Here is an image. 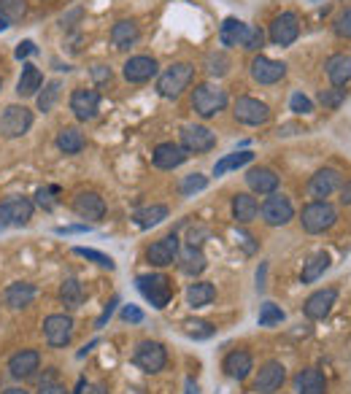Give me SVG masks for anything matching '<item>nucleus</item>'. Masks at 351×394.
I'll return each instance as SVG.
<instances>
[{
	"label": "nucleus",
	"mask_w": 351,
	"mask_h": 394,
	"mask_svg": "<svg viewBox=\"0 0 351 394\" xmlns=\"http://www.w3.org/2000/svg\"><path fill=\"white\" fill-rule=\"evenodd\" d=\"M335 222H338V211H335V206L327 203V200H311L308 206L300 211V227H303L308 235H322V232H327Z\"/></svg>",
	"instance_id": "nucleus-1"
},
{
	"label": "nucleus",
	"mask_w": 351,
	"mask_h": 394,
	"mask_svg": "<svg viewBox=\"0 0 351 394\" xmlns=\"http://www.w3.org/2000/svg\"><path fill=\"white\" fill-rule=\"evenodd\" d=\"M194 79V65L190 63H173L171 68H165L157 79V92L168 100L181 98V92L192 84Z\"/></svg>",
	"instance_id": "nucleus-2"
},
{
	"label": "nucleus",
	"mask_w": 351,
	"mask_h": 394,
	"mask_svg": "<svg viewBox=\"0 0 351 394\" xmlns=\"http://www.w3.org/2000/svg\"><path fill=\"white\" fill-rule=\"evenodd\" d=\"M192 108L197 117L211 119L227 108V92L216 84H197L192 89Z\"/></svg>",
	"instance_id": "nucleus-3"
},
{
	"label": "nucleus",
	"mask_w": 351,
	"mask_h": 394,
	"mask_svg": "<svg viewBox=\"0 0 351 394\" xmlns=\"http://www.w3.org/2000/svg\"><path fill=\"white\" fill-rule=\"evenodd\" d=\"M135 287L138 291L152 303V308H168L171 297H173V287H171V278L162 273H146L135 278Z\"/></svg>",
	"instance_id": "nucleus-4"
},
{
	"label": "nucleus",
	"mask_w": 351,
	"mask_h": 394,
	"mask_svg": "<svg viewBox=\"0 0 351 394\" xmlns=\"http://www.w3.org/2000/svg\"><path fill=\"white\" fill-rule=\"evenodd\" d=\"M30 127H33V111L27 105H6V111L0 117V136L14 140V138L27 136Z\"/></svg>",
	"instance_id": "nucleus-5"
},
{
	"label": "nucleus",
	"mask_w": 351,
	"mask_h": 394,
	"mask_svg": "<svg viewBox=\"0 0 351 394\" xmlns=\"http://www.w3.org/2000/svg\"><path fill=\"white\" fill-rule=\"evenodd\" d=\"M260 214H263V222L267 227H284V224H289L295 219V206H292V200L286 195L273 192V195L265 197V203L260 206Z\"/></svg>",
	"instance_id": "nucleus-6"
},
{
	"label": "nucleus",
	"mask_w": 351,
	"mask_h": 394,
	"mask_svg": "<svg viewBox=\"0 0 351 394\" xmlns=\"http://www.w3.org/2000/svg\"><path fill=\"white\" fill-rule=\"evenodd\" d=\"M133 362H135V367H140L143 373H159V370H165V365H168V351H165L162 343L143 341L135 346Z\"/></svg>",
	"instance_id": "nucleus-7"
},
{
	"label": "nucleus",
	"mask_w": 351,
	"mask_h": 394,
	"mask_svg": "<svg viewBox=\"0 0 351 394\" xmlns=\"http://www.w3.org/2000/svg\"><path fill=\"white\" fill-rule=\"evenodd\" d=\"M216 146V133L206 124H184L181 127V149L187 155H206Z\"/></svg>",
	"instance_id": "nucleus-8"
},
{
	"label": "nucleus",
	"mask_w": 351,
	"mask_h": 394,
	"mask_svg": "<svg viewBox=\"0 0 351 394\" xmlns=\"http://www.w3.org/2000/svg\"><path fill=\"white\" fill-rule=\"evenodd\" d=\"M30 219H33V200L30 197H8L0 203V230L25 227Z\"/></svg>",
	"instance_id": "nucleus-9"
},
{
	"label": "nucleus",
	"mask_w": 351,
	"mask_h": 394,
	"mask_svg": "<svg viewBox=\"0 0 351 394\" xmlns=\"http://www.w3.org/2000/svg\"><path fill=\"white\" fill-rule=\"evenodd\" d=\"M343 187V173L335 171V168H322V171H316L311 176V181H308V197H314V200H327V197H333L338 189Z\"/></svg>",
	"instance_id": "nucleus-10"
},
{
	"label": "nucleus",
	"mask_w": 351,
	"mask_h": 394,
	"mask_svg": "<svg viewBox=\"0 0 351 394\" xmlns=\"http://www.w3.org/2000/svg\"><path fill=\"white\" fill-rule=\"evenodd\" d=\"M232 117L235 122H241V124H249V127H260L265 122L270 119V108L263 103V100H257V98H238L235 103H232Z\"/></svg>",
	"instance_id": "nucleus-11"
},
{
	"label": "nucleus",
	"mask_w": 351,
	"mask_h": 394,
	"mask_svg": "<svg viewBox=\"0 0 351 394\" xmlns=\"http://www.w3.org/2000/svg\"><path fill=\"white\" fill-rule=\"evenodd\" d=\"M300 35V19L292 11H281L279 17H273L270 22V30L267 38L276 44V46H292Z\"/></svg>",
	"instance_id": "nucleus-12"
},
{
	"label": "nucleus",
	"mask_w": 351,
	"mask_h": 394,
	"mask_svg": "<svg viewBox=\"0 0 351 394\" xmlns=\"http://www.w3.org/2000/svg\"><path fill=\"white\" fill-rule=\"evenodd\" d=\"M44 338L52 348H65L73 338V319L68 313H52L44 319Z\"/></svg>",
	"instance_id": "nucleus-13"
},
{
	"label": "nucleus",
	"mask_w": 351,
	"mask_h": 394,
	"mask_svg": "<svg viewBox=\"0 0 351 394\" xmlns=\"http://www.w3.org/2000/svg\"><path fill=\"white\" fill-rule=\"evenodd\" d=\"M70 111L79 122H89L98 117L100 111V92L98 89H87V86H79L70 92Z\"/></svg>",
	"instance_id": "nucleus-14"
},
{
	"label": "nucleus",
	"mask_w": 351,
	"mask_h": 394,
	"mask_svg": "<svg viewBox=\"0 0 351 394\" xmlns=\"http://www.w3.org/2000/svg\"><path fill=\"white\" fill-rule=\"evenodd\" d=\"M178 251H181V240L176 232L165 235V238L154 240L149 249H146V262L154 265V268H168L178 259Z\"/></svg>",
	"instance_id": "nucleus-15"
},
{
	"label": "nucleus",
	"mask_w": 351,
	"mask_h": 394,
	"mask_svg": "<svg viewBox=\"0 0 351 394\" xmlns=\"http://www.w3.org/2000/svg\"><path fill=\"white\" fill-rule=\"evenodd\" d=\"M157 73H159L157 60H154V57H149V54L130 57V60L122 65V76L130 81V84H146V81H152Z\"/></svg>",
	"instance_id": "nucleus-16"
},
{
	"label": "nucleus",
	"mask_w": 351,
	"mask_h": 394,
	"mask_svg": "<svg viewBox=\"0 0 351 394\" xmlns=\"http://www.w3.org/2000/svg\"><path fill=\"white\" fill-rule=\"evenodd\" d=\"M286 381V367L281 362L270 360L260 367V373L254 378V392L257 394H276Z\"/></svg>",
	"instance_id": "nucleus-17"
},
{
	"label": "nucleus",
	"mask_w": 351,
	"mask_h": 394,
	"mask_svg": "<svg viewBox=\"0 0 351 394\" xmlns=\"http://www.w3.org/2000/svg\"><path fill=\"white\" fill-rule=\"evenodd\" d=\"M187 159H190L187 149H181V143H173V140L157 143L154 152H152V162H154V168H159V171H176Z\"/></svg>",
	"instance_id": "nucleus-18"
},
{
	"label": "nucleus",
	"mask_w": 351,
	"mask_h": 394,
	"mask_svg": "<svg viewBox=\"0 0 351 394\" xmlns=\"http://www.w3.org/2000/svg\"><path fill=\"white\" fill-rule=\"evenodd\" d=\"M335 300H338V289L335 287H327V289H316L305 303H303V313L311 319V322H322L330 316Z\"/></svg>",
	"instance_id": "nucleus-19"
},
{
	"label": "nucleus",
	"mask_w": 351,
	"mask_h": 394,
	"mask_svg": "<svg viewBox=\"0 0 351 394\" xmlns=\"http://www.w3.org/2000/svg\"><path fill=\"white\" fill-rule=\"evenodd\" d=\"M284 76H286V65L281 60H270L265 54H257L251 60V79L257 84H279Z\"/></svg>",
	"instance_id": "nucleus-20"
},
{
	"label": "nucleus",
	"mask_w": 351,
	"mask_h": 394,
	"mask_svg": "<svg viewBox=\"0 0 351 394\" xmlns=\"http://www.w3.org/2000/svg\"><path fill=\"white\" fill-rule=\"evenodd\" d=\"M73 214L87 222H100L105 216V200L98 192H79L73 197Z\"/></svg>",
	"instance_id": "nucleus-21"
},
{
	"label": "nucleus",
	"mask_w": 351,
	"mask_h": 394,
	"mask_svg": "<svg viewBox=\"0 0 351 394\" xmlns=\"http://www.w3.org/2000/svg\"><path fill=\"white\" fill-rule=\"evenodd\" d=\"M38 367H41V354L35 348H22V351H17L8 360V373H11V378H17V381L33 378L38 373Z\"/></svg>",
	"instance_id": "nucleus-22"
},
{
	"label": "nucleus",
	"mask_w": 351,
	"mask_h": 394,
	"mask_svg": "<svg viewBox=\"0 0 351 394\" xmlns=\"http://www.w3.org/2000/svg\"><path fill=\"white\" fill-rule=\"evenodd\" d=\"M178 270L184 275H190V278H194V275H200L206 268H208V259H206V254H203V249L200 246H184L181 251H178Z\"/></svg>",
	"instance_id": "nucleus-23"
},
{
	"label": "nucleus",
	"mask_w": 351,
	"mask_h": 394,
	"mask_svg": "<svg viewBox=\"0 0 351 394\" xmlns=\"http://www.w3.org/2000/svg\"><path fill=\"white\" fill-rule=\"evenodd\" d=\"M222 370L227 373V378L232 381H244L249 378V373L254 370V360H251V354L244 351V348H235V351H230L225 362H222Z\"/></svg>",
	"instance_id": "nucleus-24"
},
{
	"label": "nucleus",
	"mask_w": 351,
	"mask_h": 394,
	"mask_svg": "<svg viewBox=\"0 0 351 394\" xmlns=\"http://www.w3.org/2000/svg\"><path fill=\"white\" fill-rule=\"evenodd\" d=\"M246 184H249L251 192H257V195H273L279 189V176H276V171H270V168H251V171L246 173Z\"/></svg>",
	"instance_id": "nucleus-25"
},
{
	"label": "nucleus",
	"mask_w": 351,
	"mask_h": 394,
	"mask_svg": "<svg viewBox=\"0 0 351 394\" xmlns=\"http://www.w3.org/2000/svg\"><path fill=\"white\" fill-rule=\"evenodd\" d=\"M324 73L333 86H346L351 81V57L349 54H333L324 63Z\"/></svg>",
	"instance_id": "nucleus-26"
},
{
	"label": "nucleus",
	"mask_w": 351,
	"mask_h": 394,
	"mask_svg": "<svg viewBox=\"0 0 351 394\" xmlns=\"http://www.w3.org/2000/svg\"><path fill=\"white\" fill-rule=\"evenodd\" d=\"M140 38V30L138 25L133 22V19H119L114 27H111V44L117 46V49H130V46H135Z\"/></svg>",
	"instance_id": "nucleus-27"
},
{
	"label": "nucleus",
	"mask_w": 351,
	"mask_h": 394,
	"mask_svg": "<svg viewBox=\"0 0 351 394\" xmlns=\"http://www.w3.org/2000/svg\"><path fill=\"white\" fill-rule=\"evenodd\" d=\"M35 294H38L35 284H30V281H14V284L6 289V306L14 310L27 308L35 300Z\"/></svg>",
	"instance_id": "nucleus-28"
},
{
	"label": "nucleus",
	"mask_w": 351,
	"mask_h": 394,
	"mask_svg": "<svg viewBox=\"0 0 351 394\" xmlns=\"http://www.w3.org/2000/svg\"><path fill=\"white\" fill-rule=\"evenodd\" d=\"M260 216V203L249 192H241L232 197V219L238 224H251Z\"/></svg>",
	"instance_id": "nucleus-29"
},
{
	"label": "nucleus",
	"mask_w": 351,
	"mask_h": 394,
	"mask_svg": "<svg viewBox=\"0 0 351 394\" xmlns=\"http://www.w3.org/2000/svg\"><path fill=\"white\" fill-rule=\"evenodd\" d=\"M41 86H44V73H41V68L33 65V63H25L22 65V76H19L17 81V95L19 98H33V95H38Z\"/></svg>",
	"instance_id": "nucleus-30"
},
{
	"label": "nucleus",
	"mask_w": 351,
	"mask_h": 394,
	"mask_svg": "<svg viewBox=\"0 0 351 394\" xmlns=\"http://www.w3.org/2000/svg\"><path fill=\"white\" fill-rule=\"evenodd\" d=\"M295 386H298V394H327V378L316 367H305L295 378Z\"/></svg>",
	"instance_id": "nucleus-31"
},
{
	"label": "nucleus",
	"mask_w": 351,
	"mask_h": 394,
	"mask_svg": "<svg viewBox=\"0 0 351 394\" xmlns=\"http://www.w3.org/2000/svg\"><path fill=\"white\" fill-rule=\"evenodd\" d=\"M246 30H249V25L241 22V19L235 17H227L222 25H219V41H222V46H241L246 38Z\"/></svg>",
	"instance_id": "nucleus-32"
},
{
	"label": "nucleus",
	"mask_w": 351,
	"mask_h": 394,
	"mask_svg": "<svg viewBox=\"0 0 351 394\" xmlns=\"http://www.w3.org/2000/svg\"><path fill=\"white\" fill-rule=\"evenodd\" d=\"M84 146H87V138L79 127H62L57 133V149L62 155H79V152H84Z\"/></svg>",
	"instance_id": "nucleus-33"
},
{
	"label": "nucleus",
	"mask_w": 351,
	"mask_h": 394,
	"mask_svg": "<svg viewBox=\"0 0 351 394\" xmlns=\"http://www.w3.org/2000/svg\"><path fill=\"white\" fill-rule=\"evenodd\" d=\"M213 297H216V287L211 281H194L187 287V306L190 308H206L213 303Z\"/></svg>",
	"instance_id": "nucleus-34"
},
{
	"label": "nucleus",
	"mask_w": 351,
	"mask_h": 394,
	"mask_svg": "<svg viewBox=\"0 0 351 394\" xmlns=\"http://www.w3.org/2000/svg\"><path fill=\"white\" fill-rule=\"evenodd\" d=\"M330 254L327 251H316L314 257L308 259L305 265H303V273H300V281L303 284H314V281H319L322 275L327 273V268H330Z\"/></svg>",
	"instance_id": "nucleus-35"
},
{
	"label": "nucleus",
	"mask_w": 351,
	"mask_h": 394,
	"mask_svg": "<svg viewBox=\"0 0 351 394\" xmlns=\"http://www.w3.org/2000/svg\"><path fill=\"white\" fill-rule=\"evenodd\" d=\"M84 297H87V291H84V284L79 278H65L60 284V300H62L65 308H81Z\"/></svg>",
	"instance_id": "nucleus-36"
},
{
	"label": "nucleus",
	"mask_w": 351,
	"mask_h": 394,
	"mask_svg": "<svg viewBox=\"0 0 351 394\" xmlns=\"http://www.w3.org/2000/svg\"><path fill=\"white\" fill-rule=\"evenodd\" d=\"M135 224H138L140 230H152V227H157L168 219V206H162V203H154V206H146V208H138L135 211Z\"/></svg>",
	"instance_id": "nucleus-37"
},
{
	"label": "nucleus",
	"mask_w": 351,
	"mask_h": 394,
	"mask_svg": "<svg viewBox=\"0 0 351 394\" xmlns=\"http://www.w3.org/2000/svg\"><path fill=\"white\" fill-rule=\"evenodd\" d=\"M254 159V152H232V155L222 157L216 165H213V176L219 178V176H225L227 171H235V168H244Z\"/></svg>",
	"instance_id": "nucleus-38"
},
{
	"label": "nucleus",
	"mask_w": 351,
	"mask_h": 394,
	"mask_svg": "<svg viewBox=\"0 0 351 394\" xmlns=\"http://www.w3.org/2000/svg\"><path fill=\"white\" fill-rule=\"evenodd\" d=\"M181 327H184V335L192 338V341H208V338H213V332H216V327L211 324V322H206V319H184Z\"/></svg>",
	"instance_id": "nucleus-39"
},
{
	"label": "nucleus",
	"mask_w": 351,
	"mask_h": 394,
	"mask_svg": "<svg viewBox=\"0 0 351 394\" xmlns=\"http://www.w3.org/2000/svg\"><path fill=\"white\" fill-rule=\"evenodd\" d=\"M230 70V57L225 52H208L206 54V73H208L211 79H222V76H227Z\"/></svg>",
	"instance_id": "nucleus-40"
},
{
	"label": "nucleus",
	"mask_w": 351,
	"mask_h": 394,
	"mask_svg": "<svg viewBox=\"0 0 351 394\" xmlns=\"http://www.w3.org/2000/svg\"><path fill=\"white\" fill-rule=\"evenodd\" d=\"M60 92H62V84L57 79H52L49 84L44 86V92H38V111L49 114L54 105H57V100H60Z\"/></svg>",
	"instance_id": "nucleus-41"
},
{
	"label": "nucleus",
	"mask_w": 351,
	"mask_h": 394,
	"mask_svg": "<svg viewBox=\"0 0 351 394\" xmlns=\"http://www.w3.org/2000/svg\"><path fill=\"white\" fill-rule=\"evenodd\" d=\"M203 189H208V176H203V173H192V176H184V178H181V184H178V195H181V197H192V195L203 192Z\"/></svg>",
	"instance_id": "nucleus-42"
},
{
	"label": "nucleus",
	"mask_w": 351,
	"mask_h": 394,
	"mask_svg": "<svg viewBox=\"0 0 351 394\" xmlns=\"http://www.w3.org/2000/svg\"><path fill=\"white\" fill-rule=\"evenodd\" d=\"M27 14V3L25 0H0V17L8 25H14Z\"/></svg>",
	"instance_id": "nucleus-43"
},
{
	"label": "nucleus",
	"mask_w": 351,
	"mask_h": 394,
	"mask_svg": "<svg viewBox=\"0 0 351 394\" xmlns=\"http://www.w3.org/2000/svg\"><path fill=\"white\" fill-rule=\"evenodd\" d=\"M286 316H284V310L276 306V303H263V308H260V316H257V324L260 327H276V324H281Z\"/></svg>",
	"instance_id": "nucleus-44"
},
{
	"label": "nucleus",
	"mask_w": 351,
	"mask_h": 394,
	"mask_svg": "<svg viewBox=\"0 0 351 394\" xmlns=\"http://www.w3.org/2000/svg\"><path fill=\"white\" fill-rule=\"evenodd\" d=\"M346 98H349V89H343V86H333V89H322L319 92V103L324 108H338Z\"/></svg>",
	"instance_id": "nucleus-45"
},
{
	"label": "nucleus",
	"mask_w": 351,
	"mask_h": 394,
	"mask_svg": "<svg viewBox=\"0 0 351 394\" xmlns=\"http://www.w3.org/2000/svg\"><path fill=\"white\" fill-rule=\"evenodd\" d=\"M73 254H79V257H84V259H92L95 265H100V268H108V270H114V268H117V262L108 257V254H103V251H95V249H84V246H76V249H73Z\"/></svg>",
	"instance_id": "nucleus-46"
},
{
	"label": "nucleus",
	"mask_w": 351,
	"mask_h": 394,
	"mask_svg": "<svg viewBox=\"0 0 351 394\" xmlns=\"http://www.w3.org/2000/svg\"><path fill=\"white\" fill-rule=\"evenodd\" d=\"M265 44V33L260 27H254V25H249V30H246V38H244V46L246 52H260Z\"/></svg>",
	"instance_id": "nucleus-47"
},
{
	"label": "nucleus",
	"mask_w": 351,
	"mask_h": 394,
	"mask_svg": "<svg viewBox=\"0 0 351 394\" xmlns=\"http://www.w3.org/2000/svg\"><path fill=\"white\" fill-rule=\"evenodd\" d=\"M57 195H60V187H41L35 192V203L49 211V208L57 206Z\"/></svg>",
	"instance_id": "nucleus-48"
},
{
	"label": "nucleus",
	"mask_w": 351,
	"mask_h": 394,
	"mask_svg": "<svg viewBox=\"0 0 351 394\" xmlns=\"http://www.w3.org/2000/svg\"><path fill=\"white\" fill-rule=\"evenodd\" d=\"M289 108H292L295 114H311V111H314V103H311V98H305L303 92H295V95L289 98Z\"/></svg>",
	"instance_id": "nucleus-49"
},
{
	"label": "nucleus",
	"mask_w": 351,
	"mask_h": 394,
	"mask_svg": "<svg viewBox=\"0 0 351 394\" xmlns=\"http://www.w3.org/2000/svg\"><path fill=\"white\" fill-rule=\"evenodd\" d=\"M333 30L338 38H351V8H346L340 17L335 19Z\"/></svg>",
	"instance_id": "nucleus-50"
},
{
	"label": "nucleus",
	"mask_w": 351,
	"mask_h": 394,
	"mask_svg": "<svg viewBox=\"0 0 351 394\" xmlns=\"http://www.w3.org/2000/svg\"><path fill=\"white\" fill-rule=\"evenodd\" d=\"M119 306V297H111V303H105V308H103V313L98 316V322H95V329H103L105 327V322L114 316V308Z\"/></svg>",
	"instance_id": "nucleus-51"
},
{
	"label": "nucleus",
	"mask_w": 351,
	"mask_h": 394,
	"mask_svg": "<svg viewBox=\"0 0 351 394\" xmlns=\"http://www.w3.org/2000/svg\"><path fill=\"white\" fill-rule=\"evenodd\" d=\"M122 322H133V324H140V322H143V310L135 308V306H124V308H122Z\"/></svg>",
	"instance_id": "nucleus-52"
},
{
	"label": "nucleus",
	"mask_w": 351,
	"mask_h": 394,
	"mask_svg": "<svg viewBox=\"0 0 351 394\" xmlns=\"http://www.w3.org/2000/svg\"><path fill=\"white\" fill-rule=\"evenodd\" d=\"M38 394H68V389H65L60 381H52V383H41V386H38Z\"/></svg>",
	"instance_id": "nucleus-53"
},
{
	"label": "nucleus",
	"mask_w": 351,
	"mask_h": 394,
	"mask_svg": "<svg viewBox=\"0 0 351 394\" xmlns=\"http://www.w3.org/2000/svg\"><path fill=\"white\" fill-rule=\"evenodd\" d=\"M35 52H38V49H35L33 41H22V44L17 46V52H14V57H17V60H27V57Z\"/></svg>",
	"instance_id": "nucleus-54"
},
{
	"label": "nucleus",
	"mask_w": 351,
	"mask_h": 394,
	"mask_svg": "<svg viewBox=\"0 0 351 394\" xmlns=\"http://www.w3.org/2000/svg\"><path fill=\"white\" fill-rule=\"evenodd\" d=\"M92 79H95V84H105V81H111V68H105V65H95V68H92Z\"/></svg>",
	"instance_id": "nucleus-55"
},
{
	"label": "nucleus",
	"mask_w": 351,
	"mask_h": 394,
	"mask_svg": "<svg viewBox=\"0 0 351 394\" xmlns=\"http://www.w3.org/2000/svg\"><path fill=\"white\" fill-rule=\"evenodd\" d=\"M87 224H73V227H57L60 235H73V232H87Z\"/></svg>",
	"instance_id": "nucleus-56"
},
{
	"label": "nucleus",
	"mask_w": 351,
	"mask_h": 394,
	"mask_svg": "<svg viewBox=\"0 0 351 394\" xmlns=\"http://www.w3.org/2000/svg\"><path fill=\"white\" fill-rule=\"evenodd\" d=\"M338 192H340V203L351 206V181H343V187L338 189Z\"/></svg>",
	"instance_id": "nucleus-57"
},
{
	"label": "nucleus",
	"mask_w": 351,
	"mask_h": 394,
	"mask_svg": "<svg viewBox=\"0 0 351 394\" xmlns=\"http://www.w3.org/2000/svg\"><path fill=\"white\" fill-rule=\"evenodd\" d=\"M265 273H267V265H260V270H257V289L265 291Z\"/></svg>",
	"instance_id": "nucleus-58"
},
{
	"label": "nucleus",
	"mask_w": 351,
	"mask_h": 394,
	"mask_svg": "<svg viewBox=\"0 0 351 394\" xmlns=\"http://www.w3.org/2000/svg\"><path fill=\"white\" fill-rule=\"evenodd\" d=\"M95 346H98V341L87 343V346H84V348H81V351H79V360H84V357H87V354H89V351H92V348H95Z\"/></svg>",
	"instance_id": "nucleus-59"
},
{
	"label": "nucleus",
	"mask_w": 351,
	"mask_h": 394,
	"mask_svg": "<svg viewBox=\"0 0 351 394\" xmlns=\"http://www.w3.org/2000/svg\"><path fill=\"white\" fill-rule=\"evenodd\" d=\"M3 394H30L27 389H22V386H11V389H6Z\"/></svg>",
	"instance_id": "nucleus-60"
},
{
	"label": "nucleus",
	"mask_w": 351,
	"mask_h": 394,
	"mask_svg": "<svg viewBox=\"0 0 351 394\" xmlns=\"http://www.w3.org/2000/svg\"><path fill=\"white\" fill-rule=\"evenodd\" d=\"M84 386H87V381L81 378V381H79V386H76V392H73V394H84Z\"/></svg>",
	"instance_id": "nucleus-61"
},
{
	"label": "nucleus",
	"mask_w": 351,
	"mask_h": 394,
	"mask_svg": "<svg viewBox=\"0 0 351 394\" xmlns=\"http://www.w3.org/2000/svg\"><path fill=\"white\" fill-rule=\"evenodd\" d=\"M187 394H197V386H194L192 381H190V383H187Z\"/></svg>",
	"instance_id": "nucleus-62"
},
{
	"label": "nucleus",
	"mask_w": 351,
	"mask_h": 394,
	"mask_svg": "<svg viewBox=\"0 0 351 394\" xmlns=\"http://www.w3.org/2000/svg\"><path fill=\"white\" fill-rule=\"evenodd\" d=\"M6 27H8V22H6V19L0 17V33H3V30H6Z\"/></svg>",
	"instance_id": "nucleus-63"
},
{
	"label": "nucleus",
	"mask_w": 351,
	"mask_h": 394,
	"mask_svg": "<svg viewBox=\"0 0 351 394\" xmlns=\"http://www.w3.org/2000/svg\"><path fill=\"white\" fill-rule=\"evenodd\" d=\"M0 86H3V79H0Z\"/></svg>",
	"instance_id": "nucleus-64"
}]
</instances>
